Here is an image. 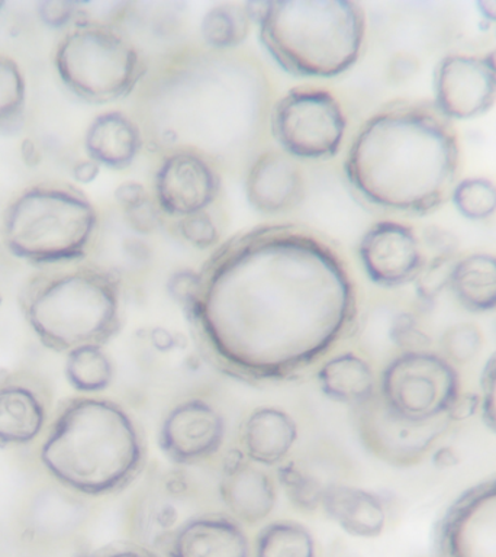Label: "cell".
<instances>
[{"label": "cell", "mask_w": 496, "mask_h": 557, "mask_svg": "<svg viewBox=\"0 0 496 557\" xmlns=\"http://www.w3.org/2000/svg\"><path fill=\"white\" fill-rule=\"evenodd\" d=\"M199 273V298L187 320L204 355L243 381L298 376L357 325L359 296L346 261L296 226L238 235Z\"/></svg>", "instance_id": "6da1fadb"}, {"label": "cell", "mask_w": 496, "mask_h": 557, "mask_svg": "<svg viewBox=\"0 0 496 557\" xmlns=\"http://www.w3.org/2000/svg\"><path fill=\"white\" fill-rule=\"evenodd\" d=\"M459 160L450 120L435 104L390 103L357 131L344 173L374 207L425 215L451 198Z\"/></svg>", "instance_id": "7a4b0ae2"}, {"label": "cell", "mask_w": 496, "mask_h": 557, "mask_svg": "<svg viewBox=\"0 0 496 557\" xmlns=\"http://www.w3.org/2000/svg\"><path fill=\"white\" fill-rule=\"evenodd\" d=\"M52 481L87 498L120 494L146 468V438L116 400L76 395L60 400L38 447Z\"/></svg>", "instance_id": "3957f363"}, {"label": "cell", "mask_w": 496, "mask_h": 557, "mask_svg": "<svg viewBox=\"0 0 496 557\" xmlns=\"http://www.w3.org/2000/svg\"><path fill=\"white\" fill-rule=\"evenodd\" d=\"M26 324L48 350L104 346L122 329L120 277L96 264L42 268L21 287Z\"/></svg>", "instance_id": "277c9868"}, {"label": "cell", "mask_w": 496, "mask_h": 557, "mask_svg": "<svg viewBox=\"0 0 496 557\" xmlns=\"http://www.w3.org/2000/svg\"><path fill=\"white\" fill-rule=\"evenodd\" d=\"M257 26L270 59L296 77L333 78L357 63L365 38V13L346 0L269 2Z\"/></svg>", "instance_id": "5b68a950"}, {"label": "cell", "mask_w": 496, "mask_h": 557, "mask_svg": "<svg viewBox=\"0 0 496 557\" xmlns=\"http://www.w3.org/2000/svg\"><path fill=\"white\" fill-rule=\"evenodd\" d=\"M99 231V213L85 191L64 182L35 183L17 191L0 213V242L9 255L38 268L86 259Z\"/></svg>", "instance_id": "8992f818"}, {"label": "cell", "mask_w": 496, "mask_h": 557, "mask_svg": "<svg viewBox=\"0 0 496 557\" xmlns=\"http://www.w3.org/2000/svg\"><path fill=\"white\" fill-rule=\"evenodd\" d=\"M54 67L65 89L91 104L126 98L147 72L141 52L124 33L86 12L57 44Z\"/></svg>", "instance_id": "52a82bcc"}, {"label": "cell", "mask_w": 496, "mask_h": 557, "mask_svg": "<svg viewBox=\"0 0 496 557\" xmlns=\"http://www.w3.org/2000/svg\"><path fill=\"white\" fill-rule=\"evenodd\" d=\"M194 77L186 72L172 77L173 90L168 94V125L161 126V143H178L177 148H187L200 152L211 159L212 152H226V148L237 141L241 144L246 137V131L238 128L237 122L251 128L255 121L237 115V111H255L256 108H247L246 104H228L237 102V89L230 82L208 81L199 78L198 73Z\"/></svg>", "instance_id": "ba28073f"}, {"label": "cell", "mask_w": 496, "mask_h": 557, "mask_svg": "<svg viewBox=\"0 0 496 557\" xmlns=\"http://www.w3.org/2000/svg\"><path fill=\"white\" fill-rule=\"evenodd\" d=\"M463 387L459 369L434 348L389 357L377 376V395L398 416L435 421L448 416Z\"/></svg>", "instance_id": "9c48e42d"}, {"label": "cell", "mask_w": 496, "mask_h": 557, "mask_svg": "<svg viewBox=\"0 0 496 557\" xmlns=\"http://www.w3.org/2000/svg\"><path fill=\"white\" fill-rule=\"evenodd\" d=\"M269 120L278 148L298 161L334 159L347 135L343 104L324 87H292L273 104Z\"/></svg>", "instance_id": "30bf717a"}, {"label": "cell", "mask_w": 496, "mask_h": 557, "mask_svg": "<svg viewBox=\"0 0 496 557\" xmlns=\"http://www.w3.org/2000/svg\"><path fill=\"white\" fill-rule=\"evenodd\" d=\"M352 422L364 450L392 468L421 465L452 429L450 418L412 421L387 408L379 395L352 408Z\"/></svg>", "instance_id": "8fae6325"}, {"label": "cell", "mask_w": 496, "mask_h": 557, "mask_svg": "<svg viewBox=\"0 0 496 557\" xmlns=\"http://www.w3.org/2000/svg\"><path fill=\"white\" fill-rule=\"evenodd\" d=\"M433 557H496V476L468 487L435 525Z\"/></svg>", "instance_id": "7c38bea8"}, {"label": "cell", "mask_w": 496, "mask_h": 557, "mask_svg": "<svg viewBox=\"0 0 496 557\" xmlns=\"http://www.w3.org/2000/svg\"><path fill=\"white\" fill-rule=\"evenodd\" d=\"M54 391L34 370L0 369V447L29 446L46 433Z\"/></svg>", "instance_id": "4fadbf2b"}, {"label": "cell", "mask_w": 496, "mask_h": 557, "mask_svg": "<svg viewBox=\"0 0 496 557\" xmlns=\"http://www.w3.org/2000/svg\"><path fill=\"white\" fill-rule=\"evenodd\" d=\"M225 437L226 422L220 409L207 399L189 398L165 412L157 443L172 463L198 466L222 450Z\"/></svg>", "instance_id": "5bb4252c"}, {"label": "cell", "mask_w": 496, "mask_h": 557, "mask_svg": "<svg viewBox=\"0 0 496 557\" xmlns=\"http://www.w3.org/2000/svg\"><path fill=\"white\" fill-rule=\"evenodd\" d=\"M357 256L369 281L385 289L416 282L429 260L416 231L394 220L370 225L361 235Z\"/></svg>", "instance_id": "9a60e30c"}, {"label": "cell", "mask_w": 496, "mask_h": 557, "mask_svg": "<svg viewBox=\"0 0 496 557\" xmlns=\"http://www.w3.org/2000/svg\"><path fill=\"white\" fill-rule=\"evenodd\" d=\"M94 505L47 476L30 487L20 509L21 535L29 544L72 542L90 521Z\"/></svg>", "instance_id": "2e32d148"}, {"label": "cell", "mask_w": 496, "mask_h": 557, "mask_svg": "<svg viewBox=\"0 0 496 557\" xmlns=\"http://www.w3.org/2000/svg\"><path fill=\"white\" fill-rule=\"evenodd\" d=\"M221 190V176L207 156L176 148L161 160L154 176V200L173 218L208 211Z\"/></svg>", "instance_id": "e0dca14e"}, {"label": "cell", "mask_w": 496, "mask_h": 557, "mask_svg": "<svg viewBox=\"0 0 496 557\" xmlns=\"http://www.w3.org/2000/svg\"><path fill=\"white\" fill-rule=\"evenodd\" d=\"M435 108L448 120H473L496 103V73L483 57L450 54L434 72Z\"/></svg>", "instance_id": "ac0fdd59"}, {"label": "cell", "mask_w": 496, "mask_h": 557, "mask_svg": "<svg viewBox=\"0 0 496 557\" xmlns=\"http://www.w3.org/2000/svg\"><path fill=\"white\" fill-rule=\"evenodd\" d=\"M276 478L269 469L252 463L239 448H231L222 460L218 495L226 513L241 525L269 520L277 504Z\"/></svg>", "instance_id": "d6986e66"}, {"label": "cell", "mask_w": 496, "mask_h": 557, "mask_svg": "<svg viewBox=\"0 0 496 557\" xmlns=\"http://www.w3.org/2000/svg\"><path fill=\"white\" fill-rule=\"evenodd\" d=\"M248 205L274 216L298 208L307 194V178L299 161L277 150H265L251 161L244 178Z\"/></svg>", "instance_id": "ffe728a7"}, {"label": "cell", "mask_w": 496, "mask_h": 557, "mask_svg": "<svg viewBox=\"0 0 496 557\" xmlns=\"http://www.w3.org/2000/svg\"><path fill=\"white\" fill-rule=\"evenodd\" d=\"M168 557H251L244 525L228 513L203 512L187 517L169 540Z\"/></svg>", "instance_id": "44dd1931"}, {"label": "cell", "mask_w": 496, "mask_h": 557, "mask_svg": "<svg viewBox=\"0 0 496 557\" xmlns=\"http://www.w3.org/2000/svg\"><path fill=\"white\" fill-rule=\"evenodd\" d=\"M299 438V426L285 409L261 405L244 418L239 450L252 463L276 469L290 459Z\"/></svg>", "instance_id": "7402d4cb"}, {"label": "cell", "mask_w": 496, "mask_h": 557, "mask_svg": "<svg viewBox=\"0 0 496 557\" xmlns=\"http://www.w3.org/2000/svg\"><path fill=\"white\" fill-rule=\"evenodd\" d=\"M321 508L344 533L357 539L379 537L389 520V511L381 495L348 483H330L322 496Z\"/></svg>", "instance_id": "603a6c76"}, {"label": "cell", "mask_w": 496, "mask_h": 557, "mask_svg": "<svg viewBox=\"0 0 496 557\" xmlns=\"http://www.w3.org/2000/svg\"><path fill=\"white\" fill-rule=\"evenodd\" d=\"M87 159L100 168L125 170L134 164L144 146L141 126L125 112L104 111L87 125L83 139Z\"/></svg>", "instance_id": "cb8c5ba5"}, {"label": "cell", "mask_w": 496, "mask_h": 557, "mask_svg": "<svg viewBox=\"0 0 496 557\" xmlns=\"http://www.w3.org/2000/svg\"><path fill=\"white\" fill-rule=\"evenodd\" d=\"M377 376L370 360L351 350L326 357L317 369L321 394L351 408L377 394Z\"/></svg>", "instance_id": "d4e9b609"}, {"label": "cell", "mask_w": 496, "mask_h": 557, "mask_svg": "<svg viewBox=\"0 0 496 557\" xmlns=\"http://www.w3.org/2000/svg\"><path fill=\"white\" fill-rule=\"evenodd\" d=\"M457 304L466 311L485 313L496 309V256L472 252L457 257L450 285Z\"/></svg>", "instance_id": "484cf974"}, {"label": "cell", "mask_w": 496, "mask_h": 557, "mask_svg": "<svg viewBox=\"0 0 496 557\" xmlns=\"http://www.w3.org/2000/svg\"><path fill=\"white\" fill-rule=\"evenodd\" d=\"M64 374L80 395H99L109 389L115 366L102 346H83L65 355Z\"/></svg>", "instance_id": "4316f807"}, {"label": "cell", "mask_w": 496, "mask_h": 557, "mask_svg": "<svg viewBox=\"0 0 496 557\" xmlns=\"http://www.w3.org/2000/svg\"><path fill=\"white\" fill-rule=\"evenodd\" d=\"M252 557H318L317 540L302 522L270 521L256 535Z\"/></svg>", "instance_id": "83f0119b"}, {"label": "cell", "mask_w": 496, "mask_h": 557, "mask_svg": "<svg viewBox=\"0 0 496 557\" xmlns=\"http://www.w3.org/2000/svg\"><path fill=\"white\" fill-rule=\"evenodd\" d=\"M251 25L243 3H220L204 12L200 35L212 50H233L246 42Z\"/></svg>", "instance_id": "f1b7e54d"}, {"label": "cell", "mask_w": 496, "mask_h": 557, "mask_svg": "<svg viewBox=\"0 0 496 557\" xmlns=\"http://www.w3.org/2000/svg\"><path fill=\"white\" fill-rule=\"evenodd\" d=\"M274 478L292 507L305 513H312L321 508L326 486L333 483L325 482L305 461L292 457L277 466Z\"/></svg>", "instance_id": "f546056e"}, {"label": "cell", "mask_w": 496, "mask_h": 557, "mask_svg": "<svg viewBox=\"0 0 496 557\" xmlns=\"http://www.w3.org/2000/svg\"><path fill=\"white\" fill-rule=\"evenodd\" d=\"M26 109V81L21 65L0 52V133L21 128Z\"/></svg>", "instance_id": "4dcf8cb0"}, {"label": "cell", "mask_w": 496, "mask_h": 557, "mask_svg": "<svg viewBox=\"0 0 496 557\" xmlns=\"http://www.w3.org/2000/svg\"><path fill=\"white\" fill-rule=\"evenodd\" d=\"M485 348V334L474 322H457L447 326L439 335L437 351L455 366L456 369L468 368L481 357Z\"/></svg>", "instance_id": "1f68e13d"}, {"label": "cell", "mask_w": 496, "mask_h": 557, "mask_svg": "<svg viewBox=\"0 0 496 557\" xmlns=\"http://www.w3.org/2000/svg\"><path fill=\"white\" fill-rule=\"evenodd\" d=\"M450 199L461 216L487 220L496 212V185L485 177L464 178L457 183Z\"/></svg>", "instance_id": "d6a6232c"}, {"label": "cell", "mask_w": 496, "mask_h": 557, "mask_svg": "<svg viewBox=\"0 0 496 557\" xmlns=\"http://www.w3.org/2000/svg\"><path fill=\"white\" fill-rule=\"evenodd\" d=\"M456 260L457 256L430 257V259L426 260L420 276L413 282L417 298L421 304H433L435 298H437L444 289H447L448 285H450L451 270Z\"/></svg>", "instance_id": "836d02e7"}, {"label": "cell", "mask_w": 496, "mask_h": 557, "mask_svg": "<svg viewBox=\"0 0 496 557\" xmlns=\"http://www.w3.org/2000/svg\"><path fill=\"white\" fill-rule=\"evenodd\" d=\"M176 230L183 242L198 250H211L221 242L220 228L209 211L178 218Z\"/></svg>", "instance_id": "e575fe53"}, {"label": "cell", "mask_w": 496, "mask_h": 557, "mask_svg": "<svg viewBox=\"0 0 496 557\" xmlns=\"http://www.w3.org/2000/svg\"><path fill=\"white\" fill-rule=\"evenodd\" d=\"M200 273L194 269H178L170 274L165 282V289L170 298L177 305H181L183 311L189 312L200 292Z\"/></svg>", "instance_id": "d590c367"}, {"label": "cell", "mask_w": 496, "mask_h": 557, "mask_svg": "<svg viewBox=\"0 0 496 557\" xmlns=\"http://www.w3.org/2000/svg\"><path fill=\"white\" fill-rule=\"evenodd\" d=\"M83 12L80 3L69 0H42L37 3L39 20L52 29L70 28Z\"/></svg>", "instance_id": "8d00e7d4"}, {"label": "cell", "mask_w": 496, "mask_h": 557, "mask_svg": "<svg viewBox=\"0 0 496 557\" xmlns=\"http://www.w3.org/2000/svg\"><path fill=\"white\" fill-rule=\"evenodd\" d=\"M126 226L135 234L150 235L159 230L161 222V212L154 198L148 196L141 203L135 207L122 209Z\"/></svg>", "instance_id": "74e56055"}, {"label": "cell", "mask_w": 496, "mask_h": 557, "mask_svg": "<svg viewBox=\"0 0 496 557\" xmlns=\"http://www.w3.org/2000/svg\"><path fill=\"white\" fill-rule=\"evenodd\" d=\"M479 396H481L479 413L485 425L496 434V352L491 356L482 370Z\"/></svg>", "instance_id": "f35d334b"}, {"label": "cell", "mask_w": 496, "mask_h": 557, "mask_svg": "<svg viewBox=\"0 0 496 557\" xmlns=\"http://www.w3.org/2000/svg\"><path fill=\"white\" fill-rule=\"evenodd\" d=\"M421 243L424 250L431 251V257H455L459 248L456 235L442 226H426Z\"/></svg>", "instance_id": "ab89813d"}, {"label": "cell", "mask_w": 496, "mask_h": 557, "mask_svg": "<svg viewBox=\"0 0 496 557\" xmlns=\"http://www.w3.org/2000/svg\"><path fill=\"white\" fill-rule=\"evenodd\" d=\"M479 411H481V396H479V392L463 391L455 405H452L447 417L450 418L452 424H457V422L466 421L476 416Z\"/></svg>", "instance_id": "60d3db41"}, {"label": "cell", "mask_w": 496, "mask_h": 557, "mask_svg": "<svg viewBox=\"0 0 496 557\" xmlns=\"http://www.w3.org/2000/svg\"><path fill=\"white\" fill-rule=\"evenodd\" d=\"M148 191L142 183L135 181H126L120 183L116 189L113 190V198L122 209L135 207V205L141 203L142 200L148 198Z\"/></svg>", "instance_id": "b9f144b4"}, {"label": "cell", "mask_w": 496, "mask_h": 557, "mask_svg": "<svg viewBox=\"0 0 496 557\" xmlns=\"http://www.w3.org/2000/svg\"><path fill=\"white\" fill-rule=\"evenodd\" d=\"M91 557H159L150 548L135 542L109 544L100 550L91 552Z\"/></svg>", "instance_id": "7bdbcfd3"}, {"label": "cell", "mask_w": 496, "mask_h": 557, "mask_svg": "<svg viewBox=\"0 0 496 557\" xmlns=\"http://www.w3.org/2000/svg\"><path fill=\"white\" fill-rule=\"evenodd\" d=\"M100 165L96 161L85 159L73 165V177L78 185H90L100 174Z\"/></svg>", "instance_id": "ee69618b"}, {"label": "cell", "mask_w": 496, "mask_h": 557, "mask_svg": "<svg viewBox=\"0 0 496 557\" xmlns=\"http://www.w3.org/2000/svg\"><path fill=\"white\" fill-rule=\"evenodd\" d=\"M21 159L26 168H38L42 161V152L39 150L38 144L33 138L22 139L20 146Z\"/></svg>", "instance_id": "f6af8a7d"}, {"label": "cell", "mask_w": 496, "mask_h": 557, "mask_svg": "<svg viewBox=\"0 0 496 557\" xmlns=\"http://www.w3.org/2000/svg\"><path fill=\"white\" fill-rule=\"evenodd\" d=\"M151 342L154 344L157 350L169 351L176 346V338L173 337L169 331L163 329L152 330Z\"/></svg>", "instance_id": "bcb514c9"}, {"label": "cell", "mask_w": 496, "mask_h": 557, "mask_svg": "<svg viewBox=\"0 0 496 557\" xmlns=\"http://www.w3.org/2000/svg\"><path fill=\"white\" fill-rule=\"evenodd\" d=\"M476 7L483 20L496 22V0H479Z\"/></svg>", "instance_id": "7dc6e473"}, {"label": "cell", "mask_w": 496, "mask_h": 557, "mask_svg": "<svg viewBox=\"0 0 496 557\" xmlns=\"http://www.w3.org/2000/svg\"><path fill=\"white\" fill-rule=\"evenodd\" d=\"M487 65L492 69V72L496 73V48L494 50L487 52L486 55H483Z\"/></svg>", "instance_id": "c3c4849f"}, {"label": "cell", "mask_w": 496, "mask_h": 557, "mask_svg": "<svg viewBox=\"0 0 496 557\" xmlns=\"http://www.w3.org/2000/svg\"><path fill=\"white\" fill-rule=\"evenodd\" d=\"M74 557H91V552L78 553V555Z\"/></svg>", "instance_id": "681fc988"}, {"label": "cell", "mask_w": 496, "mask_h": 557, "mask_svg": "<svg viewBox=\"0 0 496 557\" xmlns=\"http://www.w3.org/2000/svg\"><path fill=\"white\" fill-rule=\"evenodd\" d=\"M2 302H3V296H2V292H0V307H2Z\"/></svg>", "instance_id": "f907efd6"}, {"label": "cell", "mask_w": 496, "mask_h": 557, "mask_svg": "<svg viewBox=\"0 0 496 557\" xmlns=\"http://www.w3.org/2000/svg\"><path fill=\"white\" fill-rule=\"evenodd\" d=\"M3 4V2H0V11H2Z\"/></svg>", "instance_id": "816d5d0a"}]
</instances>
